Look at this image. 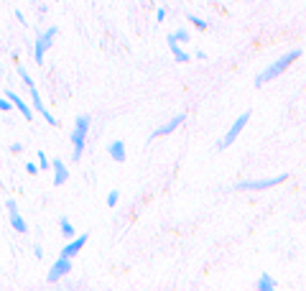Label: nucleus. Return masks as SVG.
Wrapping results in <instances>:
<instances>
[{
	"label": "nucleus",
	"mask_w": 306,
	"mask_h": 291,
	"mask_svg": "<svg viewBox=\"0 0 306 291\" xmlns=\"http://www.w3.org/2000/svg\"><path fill=\"white\" fill-rule=\"evenodd\" d=\"M69 271H72V258H64V256H59V261L51 266V271L46 274V281H49V284H56L59 279H64Z\"/></svg>",
	"instance_id": "obj_6"
},
{
	"label": "nucleus",
	"mask_w": 306,
	"mask_h": 291,
	"mask_svg": "<svg viewBox=\"0 0 306 291\" xmlns=\"http://www.w3.org/2000/svg\"><path fill=\"white\" fill-rule=\"evenodd\" d=\"M258 291H276V279L268 276V274H263V276L258 279Z\"/></svg>",
	"instance_id": "obj_15"
},
{
	"label": "nucleus",
	"mask_w": 306,
	"mask_h": 291,
	"mask_svg": "<svg viewBox=\"0 0 306 291\" xmlns=\"http://www.w3.org/2000/svg\"><path fill=\"white\" fill-rule=\"evenodd\" d=\"M10 151H13V153H20V151H23V146H20V143H13Z\"/></svg>",
	"instance_id": "obj_25"
},
{
	"label": "nucleus",
	"mask_w": 306,
	"mask_h": 291,
	"mask_svg": "<svg viewBox=\"0 0 306 291\" xmlns=\"http://www.w3.org/2000/svg\"><path fill=\"white\" fill-rule=\"evenodd\" d=\"M5 207H8V215H10V228H13L15 233H26V230H28V225H26V220L20 217V212H18V205H15V199H8V202H5Z\"/></svg>",
	"instance_id": "obj_8"
},
{
	"label": "nucleus",
	"mask_w": 306,
	"mask_h": 291,
	"mask_svg": "<svg viewBox=\"0 0 306 291\" xmlns=\"http://www.w3.org/2000/svg\"><path fill=\"white\" fill-rule=\"evenodd\" d=\"M36 159H38V169H51V161H49V156L43 153V151H38Z\"/></svg>",
	"instance_id": "obj_18"
},
{
	"label": "nucleus",
	"mask_w": 306,
	"mask_h": 291,
	"mask_svg": "<svg viewBox=\"0 0 306 291\" xmlns=\"http://www.w3.org/2000/svg\"><path fill=\"white\" fill-rule=\"evenodd\" d=\"M118 202H120V192H115V189H113L110 194H107V207H115Z\"/></svg>",
	"instance_id": "obj_20"
},
{
	"label": "nucleus",
	"mask_w": 306,
	"mask_h": 291,
	"mask_svg": "<svg viewBox=\"0 0 306 291\" xmlns=\"http://www.w3.org/2000/svg\"><path fill=\"white\" fill-rule=\"evenodd\" d=\"M299 56H301V49H291V51H286L281 59H276L271 66H266V69L255 77V87H263V84L273 82L276 77H281V74L286 72V69H289V66H291V64H294Z\"/></svg>",
	"instance_id": "obj_1"
},
{
	"label": "nucleus",
	"mask_w": 306,
	"mask_h": 291,
	"mask_svg": "<svg viewBox=\"0 0 306 291\" xmlns=\"http://www.w3.org/2000/svg\"><path fill=\"white\" fill-rule=\"evenodd\" d=\"M250 123V110H245V113L243 115H237V120L227 128V133H225V136H222V141L220 143H217V151H222V148H230L235 141H237V136H240V133H243V128Z\"/></svg>",
	"instance_id": "obj_5"
},
{
	"label": "nucleus",
	"mask_w": 306,
	"mask_h": 291,
	"mask_svg": "<svg viewBox=\"0 0 306 291\" xmlns=\"http://www.w3.org/2000/svg\"><path fill=\"white\" fill-rule=\"evenodd\" d=\"M56 33H59V28H56V26H49L46 31H43V33L36 38V43H33V59H36V64H43V59H46V51L51 49Z\"/></svg>",
	"instance_id": "obj_4"
},
{
	"label": "nucleus",
	"mask_w": 306,
	"mask_h": 291,
	"mask_svg": "<svg viewBox=\"0 0 306 291\" xmlns=\"http://www.w3.org/2000/svg\"><path fill=\"white\" fill-rule=\"evenodd\" d=\"M184 120H186V115H184V113H179V115H173V118H171L168 123H163L161 128H156V130H153V133H151V136H148V141H156V138H163V136H171V133H173V130H176V128H179V125H181Z\"/></svg>",
	"instance_id": "obj_7"
},
{
	"label": "nucleus",
	"mask_w": 306,
	"mask_h": 291,
	"mask_svg": "<svg viewBox=\"0 0 306 291\" xmlns=\"http://www.w3.org/2000/svg\"><path fill=\"white\" fill-rule=\"evenodd\" d=\"M33 256H36V258H43V251H41V245H33Z\"/></svg>",
	"instance_id": "obj_24"
},
{
	"label": "nucleus",
	"mask_w": 306,
	"mask_h": 291,
	"mask_svg": "<svg viewBox=\"0 0 306 291\" xmlns=\"http://www.w3.org/2000/svg\"><path fill=\"white\" fill-rule=\"evenodd\" d=\"M289 179V174H278V176H268V179H245V182H237L232 189L235 192H250V189H271L278 187Z\"/></svg>",
	"instance_id": "obj_3"
},
{
	"label": "nucleus",
	"mask_w": 306,
	"mask_h": 291,
	"mask_svg": "<svg viewBox=\"0 0 306 291\" xmlns=\"http://www.w3.org/2000/svg\"><path fill=\"white\" fill-rule=\"evenodd\" d=\"M26 171H28V174H38L41 169H38V164H33V161H28V164H26Z\"/></svg>",
	"instance_id": "obj_22"
},
{
	"label": "nucleus",
	"mask_w": 306,
	"mask_h": 291,
	"mask_svg": "<svg viewBox=\"0 0 306 291\" xmlns=\"http://www.w3.org/2000/svg\"><path fill=\"white\" fill-rule=\"evenodd\" d=\"M18 77H20V79H23V84H26V87H31V84H36V82L31 79V74L26 72V66H18Z\"/></svg>",
	"instance_id": "obj_17"
},
{
	"label": "nucleus",
	"mask_w": 306,
	"mask_h": 291,
	"mask_svg": "<svg viewBox=\"0 0 306 291\" xmlns=\"http://www.w3.org/2000/svg\"><path fill=\"white\" fill-rule=\"evenodd\" d=\"M5 97H8L10 102H13V107H15V110H18V113H20V115H23V118H26L28 123L33 120V110H31V107H28V105H26L23 100H20V95H18V92H13V89L8 87V89H5Z\"/></svg>",
	"instance_id": "obj_9"
},
{
	"label": "nucleus",
	"mask_w": 306,
	"mask_h": 291,
	"mask_svg": "<svg viewBox=\"0 0 306 291\" xmlns=\"http://www.w3.org/2000/svg\"><path fill=\"white\" fill-rule=\"evenodd\" d=\"M84 245H87V235H74V238L67 240V245L61 248V256H64V258H74V256L84 248Z\"/></svg>",
	"instance_id": "obj_10"
},
{
	"label": "nucleus",
	"mask_w": 306,
	"mask_h": 291,
	"mask_svg": "<svg viewBox=\"0 0 306 291\" xmlns=\"http://www.w3.org/2000/svg\"><path fill=\"white\" fill-rule=\"evenodd\" d=\"M90 125H92V118L90 115H79L77 118V123L72 128V161H79L82 159V151H84V143H87Z\"/></svg>",
	"instance_id": "obj_2"
},
{
	"label": "nucleus",
	"mask_w": 306,
	"mask_h": 291,
	"mask_svg": "<svg viewBox=\"0 0 306 291\" xmlns=\"http://www.w3.org/2000/svg\"><path fill=\"white\" fill-rule=\"evenodd\" d=\"M59 228H61L59 233H61L64 238H67V240H72V238L77 235V230H74V225H72V222H69L67 217H61V220H59Z\"/></svg>",
	"instance_id": "obj_14"
},
{
	"label": "nucleus",
	"mask_w": 306,
	"mask_h": 291,
	"mask_svg": "<svg viewBox=\"0 0 306 291\" xmlns=\"http://www.w3.org/2000/svg\"><path fill=\"white\" fill-rule=\"evenodd\" d=\"M51 169H54V187H64L69 182V169L61 159H54L51 161Z\"/></svg>",
	"instance_id": "obj_11"
},
{
	"label": "nucleus",
	"mask_w": 306,
	"mask_h": 291,
	"mask_svg": "<svg viewBox=\"0 0 306 291\" xmlns=\"http://www.w3.org/2000/svg\"><path fill=\"white\" fill-rule=\"evenodd\" d=\"M107 151H110L113 161H118V164H123V161L128 159V153H125V143H123V141H113L110 146H107Z\"/></svg>",
	"instance_id": "obj_13"
},
{
	"label": "nucleus",
	"mask_w": 306,
	"mask_h": 291,
	"mask_svg": "<svg viewBox=\"0 0 306 291\" xmlns=\"http://www.w3.org/2000/svg\"><path fill=\"white\" fill-rule=\"evenodd\" d=\"M166 43H168V49H171V54H173V59H176L179 64H186V61L191 59V54H189V51H184V49L179 46V41H176V38H173L171 33L166 36Z\"/></svg>",
	"instance_id": "obj_12"
},
{
	"label": "nucleus",
	"mask_w": 306,
	"mask_h": 291,
	"mask_svg": "<svg viewBox=\"0 0 306 291\" xmlns=\"http://www.w3.org/2000/svg\"><path fill=\"white\" fill-rule=\"evenodd\" d=\"M0 110H3V113H10V110H13V102H10L8 97H0Z\"/></svg>",
	"instance_id": "obj_21"
},
{
	"label": "nucleus",
	"mask_w": 306,
	"mask_h": 291,
	"mask_svg": "<svg viewBox=\"0 0 306 291\" xmlns=\"http://www.w3.org/2000/svg\"><path fill=\"white\" fill-rule=\"evenodd\" d=\"M189 23H191V26H194L196 31H207V26H209V23H207V20H204V18H199V15H194V13H189Z\"/></svg>",
	"instance_id": "obj_16"
},
{
	"label": "nucleus",
	"mask_w": 306,
	"mask_h": 291,
	"mask_svg": "<svg viewBox=\"0 0 306 291\" xmlns=\"http://www.w3.org/2000/svg\"><path fill=\"white\" fill-rule=\"evenodd\" d=\"M171 36L176 38L179 43H186V41H189V31H186V28H179V31H173Z\"/></svg>",
	"instance_id": "obj_19"
},
{
	"label": "nucleus",
	"mask_w": 306,
	"mask_h": 291,
	"mask_svg": "<svg viewBox=\"0 0 306 291\" xmlns=\"http://www.w3.org/2000/svg\"><path fill=\"white\" fill-rule=\"evenodd\" d=\"M156 20H158V23H163V20H166V10H163V8L156 10Z\"/></svg>",
	"instance_id": "obj_23"
}]
</instances>
